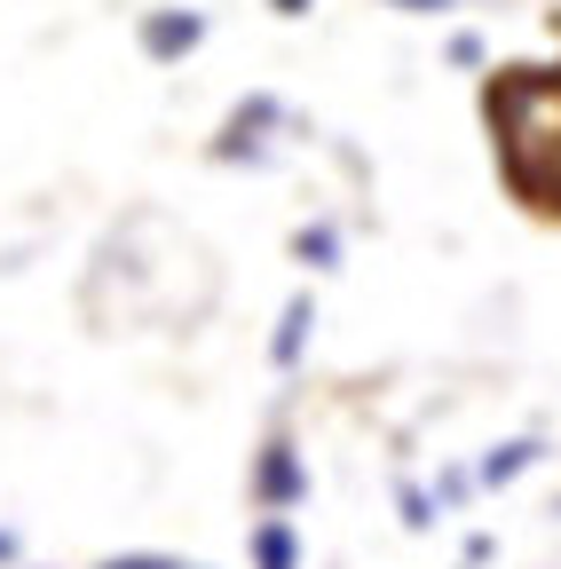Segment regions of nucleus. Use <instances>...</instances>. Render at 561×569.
Listing matches in <instances>:
<instances>
[{
  "label": "nucleus",
  "instance_id": "f257e3e1",
  "mask_svg": "<svg viewBox=\"0 0 561 569\" xmlns=\"http://www.w3.org/2000/svg\"><path fill=\"white\" fill-rule=\"evenodd\" d=\"M285 127H293V111L277 103V96H246V103H230V119L214 127L206 159H214V167H269Z\"/></svg>",
  "mask_w": 561,
  "mask_h": 569
},
{
  "label": "nucleus",
  "instance_id": "f03ea898",
  "mask_svg": "<svg viewBox=\"0 0 561 569\" xmlns=\"http://www.w3.org/2000/svg\"><path fill=\"white\" fill-rule=\"evenodd\" d=\"M301 498H309V459H301L285 436H269L261 459H253V507H261V515H293Z\"/></svg>",
  "mask_w": 561,
  "mask_h": 569
},
{
  "label": "nucleus",
  "instance_id": "7ed1b4c3",
  "mask_svg": "<svg viewBox=\"0 0 561 569\" xmlns=\"http://www.w3.org/2000/svg\"><path fill=\"white\" fill-rule=\"evenodd\" d=\"M134 48H143L151 63H182L206 48V17L198 9H143V24H134Z\"/></svg>",
  "mask_w": 561,
  "mask_h": 569
},
{
  "label": "nucleus",
  "instance_id": "20e7f679",
  "mask_svg": "<svg viewBox=\"0 0 561 569\" xmlns=\"http://www.w3.org/2000/svg\"><path fill=\"white\" fill-rule=\"evenodd\" d=\"M545 459H553L545 436H507V443H490V451L474 459V482H482V490H507V482H522V475L545 467Z\"/></svg>",
  "mask_w": 561,
  "mask_h": 569
},
{
  "label": "nucleus",
  "instance_id": "39448f33",
  "mask_svg": "<svg viewBox=\"0 0 561 569\" xmlns=\"http://www.w3.org/2000/svg\"><path fill=\"white\" fill-rule=\"evenodd\" d=\"M309 332H317V293H285V309H277V332H269V372H301Z\"/></svg>",
  "mask_w": 561,
  "mask_h": 569
},
{
  "label": "nucleus",
  "instance_id": "423d86ee",
  "mask_svg": "<svg viewBox=\"0 0 561 569\" xmlns=\"http://www.w3.org/2000/svg\"><path fill=\"white\" fill-rule=\"evenodd\" d=\"M246 561H253V569H301V530H293V515H261V522L246 530Z\"/></svg>",
  "mask_w": 561,
  "mask_h": 569
},
{
  "label": "nucleus",
  "instance_id": "0eeeda50",
  "mask_svg": "<svg viewBox=\"0 0 561 569\" xmlns=\"http://www.w3.org/2000/svg\"><path fill=\"white\" fill-rule=\"evenodd\" d=\"M395 522H403L411 538H428V530L443 522V507H435V490H428V482H411V475H395Z\"/></svg>",
  "mask_w": 561,
  "mask_h": 569
},
{
  "label": "nucleus",
  "instance_id": "6e6552de",
  "mask_svg": "<svg viewBox=\"0 0 561 569\" xmlns=\"http://www.w3.org/2000/svg\"><path fill=\"white\" fill-rule=\"evenodd\" d=\"M293 261L301 269H340V230L332 222H301L293 230Z\"/></svg>",
  "mask_w": 561,
  "mask_h": 569
},
{
  "label": "nucleus",
  "instance_id": "1a4fd4ad",
  "mask_svg": "<svg viewBox=\"0 0 561 569\" xmlns=\"http://www.w3.org/2000/svg\"><path fill=\"white\" fill-rule=\"evenodd\" d=\"M428 490H435V507H443V522H451V515H467L474 498H482L474 467H435V482H428Z\"/></svg>",
  "mask_w": 561,
  "mask_h": 569
},
{
  "label": "nucleus",
  "instance_id": "9d476101",
  "mask_svg": "<svg viewBox=\"0 0 561 569\" xmlns=\"http://www.w3.org/2000/svg\"><path fill=\"white\" fill-rule=\"evenodd\" d=\"M96 569H206V561H182V553H111Z\"/></svg>",
  "mask_w": 561,
  "mask_h": 569
},
{
  "label": "nucleus",
  "instance_id": "9b49d317",
  "mask_svg": "<svg viewBox=\"0 0 561 569\" xmlns=\"http://www.w3.org/2000/svg\"><path fill=\"white\" fill-rule=\"evenodd\" d=\"M380 9H403V17H451L459 0H380Z\"/></svg>",
  "mask_w": 561,
  "mask_h": 569
},
{
  "label": "nucleus",
  "instance_id": "f8f14e48",
  "mask_svg": "<svg viewBox=\"0 0 561 569\" xmlns=\"http://www.w3.org/2000/svg\"><path fill=\"white\" fill-rule=\"evenodd\" d=\"M269 9H277V17H285V24H301V17L317 9V0H269Z\"/></svg>",
  "mask_w": 561,
  "mask_h": 569
},
{
  "label": "nucleus",
  "instance_id": "ddd939ff",
  "mask_svg": "<svg viewBox=\"0 0 561 569\" xmlns=\"http://www.w3.org/2000/svg\"><path fill=\"white\" fill-rule=\"evenodd\" d=\"M9 561H24V538H17V530H0V569H9Z\"/></svg>",
  "mask_w": 561,
  "mask_h": 569
}]
</instances>
